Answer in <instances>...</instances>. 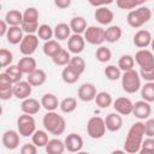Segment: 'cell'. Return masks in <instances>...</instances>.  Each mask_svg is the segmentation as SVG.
I'll return each mask as SVG.
<instances>
[{
  "label": "cell",
  "mask_w": 154,
  "mask_h": 154,
  "mask_svg": "<svg viewBox=\"0 0 154 154\" xmlns=\"http://www.w3.org/2000/svg\"><path fill=\"white\" fill-rule=\"evenodd\" d=\"M23 22H38V11L35 7H28L23 13Z\"/></svg>",
  "instance_id": "bcb514c9"
},
{
  "label": "cell",
  "mask_w": 154,
  "mask_h": 154,
  "mask_svg": "<svg viewBox=\"0 0 154 154\" xmlns=\"http://www.w3.org/2000/svg\"><path fill=\"white\" fill-rule=\"evenodd\" d=\"M140 76L147 82H154V67L149 70H142L140 69Z\"/></svg>",
  "instance_id": "816d5d0a"
},
{
  "label": "cell",
  "mask_w": 154,
  "mask_h": 154,
  "mask_svg": "<svg viewBox=\"0 0 154 154\" xmlns=\"http://www.w3.org/2000/svg\"><path fill=\"white\" fill-rule=\"evenodd\" d=\"M5 73L10 77V79L13 82V84L19 82V81H22V76L24 75L20 71V69L18 67V65H10V66H7L6 70H5Z\"/></svg>",
  "instance_id": "8d00e7d4"
},
{
  "label": "cell",
  "mask_w": 154,
  "mask_h": 154,
  "mask_svg": "<svg viewBox=\"0 0 154 154\" xmlns=\"http://www.w3.org/2000/svg\"><path fill=\"white\" fill-rule=\"evenodd\" d=\"M152 10L149 7L146 6H140L138 8L131 10L128 16H126V22L131 28H141L143 24H146L147 22H149V19L152 18Z\"/></svg>",
  "instance_id": "3957f363"
},
{
  "label": "cell",
  "mask_w": 154,
  "mask_h": 154,
  "mask_svg": "<svg viewBox=\"0 0 154 154\" xmlns=\"http://www.w3.org/2000/svg\"><path fill=\"white\" fill-rule=\"evenodd\" d=\"M23 29L20 25H14V26H10L8 31L6 34V38L7 42H10L11 45H18L20 43V41L23 40L24 35H23Z\"/></svg>",
  "instance_id": "7402d4cb"
},
{
  "label": "cell",
  "mask_w": 154,
  "mask_h": 154,
  "mask_svg": "<svg viewBox=\"0 0 154 154\" xmlns=\"http://www.w3.org/2000/svg\"><path fill=\"white\" fill-rule=\"evenodd\" d=\"M20 26L25 34H35L37 32V29L40 25H38V22H23Z\"/></svg>",
  "instance_id": "7dc6e473"
},
{
  "label": "cell",
  "mask_w": 154,
  "mask_h": 154,
  "mask_svg": "<svg viewBox=\"0 0 154 154\" xmlns=\"http://www.w3.org/2000/svg\"><path fill=\"white\" fill-rule=\"evenodd\" d=\"M122 34L123 31L119 25H109L107 29H105V41L109 43H114L119 41V38L122 37Z\"/></svg>",
  "instance_id": "d4e9b609"
},
{
  "label": "cell",
  "mask_w": 154,
  "mask_h": 154,
  "mask_svg": "<svg viewBox=\"0 0 154 154\" xmlns=\"http://www.w3.org/2000/svg\"><path fill=\"white\" fill-rule=\"evenodd\" d=\"M45 149H46V152L48 154H63L66 148H65V143L61 140L53 138V140L48 141V143L46 144Z\"/></svg>",
  "instance_id": "484cf974"
},
{
  "label": "cell",
  "mask_w": 154,
  "mask_h": 154,
  "mask_svg": "<svg viewBox=\"0 0 154 154\" xmlns=\"http://www.w3.org/2000/svg\"><path fill=\"white\" fill-rule=\"evenodd\" d=\"M64 143H65L66 150L70 153H77V152L82 150V148H83V138L78 134H75V132L69 134L65 137Z\"/></svg>",
  "instance_id": "4fadbf2b"
},
{
  "label": "cell",
  "mask_w": 154,
  "mask_h": 154,
  "mask_svg": "<svg viewBox=\"0 0 154 154\" xmlns=\"http://www.w3.org/2000/svg\"><path fill=\"white\" fill-rule=\"evenodd\" d=\"M47 79V75L42 69H36L31 73L28 75L26 81L32 85V87H40L42 85Z\"/></svg>",
  "instance_id": "603a6c76"
},
{
  "label": "cell",
  "mask_w": 154,
  "mask_h": 154,
  "mask_svg": "<svg viewBox=\"0 0 154 154\" xmlns=\"http://www.w3.org/2000/svg\"><path fill=\"white\" fill-rule=\"evenodd\" d=\"M122 87L128 94H134L141 89V76L136 70L125 71L122 75Z\"/></svg>",
  "instance_id": "277c9868"
},
{
  "label": "cell",
  "mask_w": 154,
  "mask_h": 154,
  "mask_svg": "<svg viewBox=\"0 0 154 154\" xmlns=\"http://www.w3.org/2000/svg\"><path fill=\"white\" fill-rule=\"evenodd\" d=\"M17 65H18V67L20 69V71L24 75H29V73H31L32 71H35L37 69L36 60L31 55H24L23 58L19 59Z\"/></svg>",
  "instance_id": "44dd1931"
},
{
  "label": "cell",
  "mask_w": 154,
  "mask_h": 154,
  "mask_svg": "<svg viewBox=\"0 0 154 154\" xmlns=\"http://www.w3.org/2000/svg\"><path fill=\"white\" fill-rule=\"evenodd\" d=\"M42 105H41V101L38 102V100L34 99V97H26L20 103V109L23 113H26V114H36L38 113V111L41 109Z\"/></svg>",
  "instance_id": "d6986e66"
},
{
  "label": "cell",
  "mask_w": 154,
  "mask_h": 154,
  "mask_svg": "<svg viewBox=\"0 0 154 154\" xmlns=\"http://www.w3.org/2000/svg\"><path fill=\"white\" fill-rule=\"evenodd\" d=\"M88 2H89L91 6L101 7V6H107V5L112 4L113 0H88Z\"/></svg>",
  "instance_id": "f5cc1de1"
},
{
  "label": "cell",
  "mask_w": 154,
  "mask_h": 154,
  "mask_svg": "<svg viewBox=\"0 0 154 154\" xmlns=\"http://www.w3.org/2000/svg\"><path fill=\"white\" fill-rule=\"evenodd\" d=\"M42 124H43V128L49 134L55 136L61 135L66 129V122L64 117H61L54 111H47V113L43 116Z\"/></svg>",
  "instance_id": "7a4b0ae2"
},
{
  "label": "cell",
  "mask_w": 154,
  "mask_h": 154,
  "mask_svg": "<svg viewBox=\"0 0 154 154\" xmlns=\"http://www.w3.org/2000/svg\"><path fill=\"white\" fill-rule=\"evenodd\" d=\"M13 95V85L0 88V99L1 100H10Z\"/></svg>",
  "instance_id": "681fc988"
},
{
  "label": "cell",
  "mask_w": 154,
  "mask_h": 154,
  "mask_svg": "<svg viewBox=\"0 0 154 154\" xmlns=\"http://www.w3.org/2000/svg\"><path fill=\"white\" fill-rule=\"evenodd\" d=\"M70 28L71 30L75 32V34H82L85 31V29L88 28L87 26V20L81 17V16H77V17H73L71 20H70Z\"/></svg>",
  "instance_id": "d6a6232c"
},
{
  "label": "cell",
  "mask_w": 154,
  "mask_h": 154,
  "mask_svg": "<svg viewBox=\"0 0 154 154\" xmlns=\"http://www.w3.org/2000/svg\"><path fill=\"white\" fill-rule=\"evenodd\" d=\"M32 93V85L28 81H19L13 84V95L17 99L24 100L29 97Z\"/></svg>",
  "instance_id": "2e32d148"
},
{
  "label": "cell",
  "mask_w": 154,
  "mask_h": 154,
  "mask_svg": "<svg viewBox=\"0 0 154 154\" xmlns=\"http://www.w3.org/2000/svg\"><path fill=\"white\" fill-rule=\"evenodd\" d=\"M135 61L142 70H149L154 67V54L153 51L141 48L135 54Z\"/></svg>",
  "instance_id": "9c48e42d"
},
{
  "label": "cell",
  "mask_w": 154,
  "mask_h": 154,
  "mask_svg": "<svg viewBox=\"0 0 154 154\" xmlns=\"http://www.w3.org/2000/svg\"><path fill=\"white\" fill-rule=\"evenodd\" d=\"M94 18L96 19V22H99L100 24L102 25H108L113 22L114 19V13L106 6H101V7H97L95 10V13H94Z\"/></svg>",
  "instance_id": "e0dca14e"
},
{
  "label": "cell",
  "mask_w": 154,
  "mask_h": 154,
  "mask_svg": "<svg viewBox=\"0 0 154 154\" xmlns=\"http://www.w3.org/2000/svg\"><path fill=\"white\" fill-rule=\"evenodd\" d=\"M79 73L76 71V70H73L70 65H66L64 69H63V71H61V78H63V81L65 82V83H67V84H73V83H76L78 79H79Z\"/></svg>",
  "instance_id": "f1b7e54d"
},
{
  "label": "cell",
  "mask_w": 154,
  "mask_h": 154,
  "mask_svg": "<svg viewBox=\"0 0 154 154\" xmlns=\"http://www.w3.org/2000/svg\"><path fill=\"white\" fill-rule=\"evenodd\" d=\"M13 61V54L10 49L1 48L0 49V65L1 67H7Z\"/></svg>",
  "instance_id": "ee69618b"
},
{
  "label": "cell",
  "mask_w": 154,
  "mask_h": 154,
  "mask_svg": "<svg viewBox=\"0 0 154 154\" xmlns=\"http://www.w3.org/2000/svg\"><path fill=\"white\" fill-rule=\"evenodd\" d=\"M31 141L35 146H37L38 148L41 147H46V144L48 143L49 138H48V131L45 130H36L32 136H31Z\"/></svg>",
  "instance_id": "1f68e13d"
},
{
  "label": "cell",
  "mask_w": 154,
  "mask_h": 154,
  "mask_svg": "<svg viewBox=\"0 0 154 154\" xmlns=\"http://www.w3.org/2000/svg\"><path fill=\"white\" fill-rule=\"evenodd\" d=\"M144 135L148 137H154V118H148L144 122Z\"/></svg>",
  "instance_id": "c3c4849f"
},
{
  "label": "cell",
  "mask_w": 154,
  "mask_h": 154,
  "mask_svg": "<svg viewBox=\"0 0 154 154\" xmlns=\"http://www.w3.org/2000/svg\"><path fill=\"white\" fill-rule=\"evenodd\" d=\"M71 28L70 24L66 23H59L55 25L54 28V36L57 40L59 41H64V40H69V37L71 36Z\"/></svg>",
  "instance_id": "83f0119b"
},
{
  "label": "cell",
  "mask_w": 154,
  "mask_h": 154,
  "mask_svg": "<svg viewBox=\"0 0 154 154\" xmlns=\"http://www.w3.org/2000/svg\"><path fill=\"white\" fill-rule=\"evenodd\" d=\"M143 136H144V123L142 122L134 123L128 131V135L124 142V150L130 154L140 153Z\"/></svg>",
  "instance_id": "6da1fadb"
},
{
  "label": "cell",
  "mask_w": 154,
  "mask_h": 154,
  "mask_svg": "<svg viewBox=\"0 0 154 154\" xmlns=\"http://www.w3.org/2000/svg\"><path fill=\"white\" fill-rule=\"evenodd\" d=\"M19 135L20 134L16 130H6L2 134V137H1V142H2L4 147L6 149H10V150H13V149L18 148L19 142H20Z\"/></svg>",
  "instance_id": "30bf717a"
},
{
  "label": "cell",
  "mask_w": 154,
  "mask_h": 154,
  "mask_svg": "<svg viewBox=\"0 0 154 154\" xmlns=\"http://www.w3.org/2000/svg\"><path fill=\"white\" fill-rule=\"evenodd\" d=\"M54 5H55L58 8L64 10V8L70 7V5H71V0H54Z\"/></svg>",
  "instance_id": "db71d44e"
},
{
  "label": "cell",
  "mask_w": 154,
  "mask_h": 154,
  "mask_svg": "<svg viewBox=\"0 0 154 154\" xmlns=\"http://www.w3.org/2000/svg\"><path fill=\"white\" fill-rule=\"evenodd\" d=\"M85 38L81 34H73L67 40V49L73 54H79L84 51Z\"/></svg>",
  "instance_id": "5bb4252c"
},
{
  "label": "cell",
  "mask_w": 154,
  "mask_h": 154,
  "mask_svg": "<svg viewBox=\"0 0 154 154\" xmlns=\"http://www.w3.org/2000/svg\"><path fill=\"white\" fill-rule=\"evenodd\" d=\"M140 153L141 154H154V137H148L142 141Z\"/></svg>",
  "instance_id": "f6af8a7d"
},
{
  "label": "cell",
  "mask_w": 154,
  "mask_h": 154,
  "mask_svg": "<svg viewBox=\"0 0 154 154\" xmlns=\"http://www.w3.org/2000/svg\"><path fill=\"white\" fill-rule=\"evenodd\" d=\"M53 35H54V29H52L51 25L48 24H41L37 29V36L43 41L52 40Z\"/></svg>",
  "instance_id": "60d3db41"
},
{
  "label": "cell",
  "mask_w": 154,
  "mask_h": 154,
  "mask_svg": "<svg viewBox=\"0 0 154 154\" xmlns=\"http://www.w3.org/2000/svg\"><path fill=\"white\" fill-rule=\"evenodd\" d=\"M106 124H105V119H102L101 117H91L88 123H87V134L89 137L94 138V140H99L101 137L105 136L106 134Z\"/></svg>",
  "instance_id": "5b68a950"
},
{
  "label": "cell",
  "mask_w": 154,
  "mask_h": 154,
  "mask_svg": "<svg viewBox=\"0 0 154 154\" xmlns=\"http://www.w3.org/2000/svg\"><path fill=\"white\" fill-rule=\"evenodd\" d=\"M150 47H152V51L154 52V37L152 38V42H150Z\"/></svg>",
  "instance_id": "9f6ffc18"
},
{
  "label": "cell",
  "mask_w": 154,
  "mask_h": 154,
  "mask_svg": "<svg viewBox=\"0 0 154 154\" xmlns=\"http://www.w3.org/2000/svg\"><path fill=\"white\" fill-rule=\"evenodd\" d=\"M37 146H35L34 143H25L20 148V153L22 154H36L37 153Z\"/></svg>",
  "instance_id": "f907efd6"
},
{
  "label": "cell",
  "mask_w": 154,
  "mask_h": 154,
  "mask_svg": "<svg viewBox=\"0 0 154 154\" xmlns=\"http://www.w3.org/2000/svg\"><path fill=\"white\" fill-rule=\"evenodd\" d=\"M5 20L10 26L14 25H22L23 23V13L19 12L18 10H10L5 14Z\"/></svg>",
  "instance_id": "f546056e"
},
{
  "label": "cell",
  "mask_w": 154,
  "mask_h": 154,
  "mask_svg": "<svg viewBox=\"0 0 154 154\" xmlns=\"http://www.w3.org/2000/svg\"><path fill=\"white\" fill-rule=\"evenodd\" d=\"M42 49H43V53H45L47 57L54 58V57L63 49V47L60 46V43H59L57 40H48V41L45 42Z\"/></svg>",
  "instance_id": "4316f807"
},
{
  "label": "cell",
  "mask_w": 154,
  "mask_h": 154,
  "mask_svg": "<svg viewBox=\"0 0 154 154\" xmlns=\"http://www.w3.org/2000/svg\"><path fill=\"white\" fill-rule=\"evenodd\" d=\"M147 0H116L117 6L122 10H132L137 6H141Z\"/></svg>",
  "instance_id": "b9f144b4"
},
{
  "label": "cell",
  "mask_w": 154,
  "mask_h": 154,
  "mask_svg": "<svg viewBox=\"0 0 154 154\" xmlns=\"http://www.w3.org/2000/svg\"><path fill=\"white\" fill-rule=\"evenodd\" d=\"M95 57L96 59L100 61V63H107L111 60L112 58V52L109 48L105 47V46H100L97 49H96V53H95Z\"/></svg>",
  "instance_id": "7bdbcfd3"
},
{
  "label": "cell",
  "mask_w": 154,
  "mask_h": 154,
  "mask_svg": "<svg viewBox=\"0 0 154 154\" xmlns=\"http://www.w3.org/2000/svg\"><path fill=\"white\" fill-rule=\"evenodd\" d=\"M69 65H70L73 70H76L79 75H82V73L85 71V61H84V59H83L82 57H79L78 54H76L75 57H71V60H70Z\"/></svg>",
  "instance_id": "f35d334b"
},
{
  "label": "cell",
  "mask_w": 154,
  "mask_h": 154,
  "mask_svg": "<svg viewBox=\"0 0 154 154\" xmlns=\"http://www.w3.org/2000/svg\"><path fill=\"white\" fill-rule=\"evenodd\" d=\"M52 60H53V63H54L55 65H58V66H66V65H69V63H70V60H71L70 52L63 48L54 58H52Z\"/></svg>",
  "instance_id": "74e56055"
},
{
  "label": "cell",
  "mask_w": 154,
  "mask_h": 154,
  "mask_svg": "<svg viewBox=\"0 0 154 154\" xmlns=\"http://www.w3.org/2000/svg\"><path fill=\"white\" fill-rule=\"evenodd\" d=\"M153 14H154V8H153Z\"/></svg>",
  "instance_id": "6f0895ef"
},
{
  "label": "cell",
  "mask_w": 154,
  "mask_h": 154,
  "mask_svg": "<svg viewBox=\"0 0 154 154\" xmlns=\"http://www.w3.org/2000/svg\"><path fill=\"white\" fill-rule=\"evenodd\" d=\"M59 107H60L61 112H64V113H72L77 108V100L72 96L65 97L60 101Z\"/></svg>",
  "instance_id": "e575fe53"
},
{
  "label": "cell",
  "mask_w": 154,
  "mask_h": 154,
  "mask_svg": "<svg viewBox=\"0 0 154 154\" xmlns=\"http://www.w3.org/2000/svg\"><path fill=\"white\" fill-rule=\"evenodd\" d=\"M17 129L20 136L29 137L32 136V134L36 131V122L31 114L23 113L17 119Z\"/></svg>",
  "instance_id": "8992f818"
},
{
  "label": "cell",
  "mask_w": 154,
  "mask_h": 154,
  "mask_svg": "<svg viewBox=\"0 0 154 154\" xmlns=\"http://www.w3.org/2000/svg\"><path fill=\"white\" fill-rule=\"evenodd\" d=\"M84 38L90 45L100 46L105 42V29L95 25L88 26L84 31Z\"/></svg>",
  "instance_id": "ba28073f"
},
{
  "label": "cell",
  "mask_w": 154,
  "mask_h": 154,
  "mask_svg": "<svg viewBox=\"0 0 154 154\" xmlns=\"http://www.w3.org/2000/svg\"><path fill=\"white\" fill-rule=\"evenodd\" d=\"M41 105L46 111H55L58 108V106L60 105V102H59L57 95H54L52 93H46L41 97Z\"/></svg>",
  "instance_id": "cb8c5ba5"
},
{
  "label": "cell",
  "mask_w": 154,
  "mask_h": 154,
  "mask_svg": "<svg viewBox=\"0 0 154 154\" xmlns=\"http://www.w3.org/2000/svg\"><path fill=\"white\" fill-rule=\"evenodd\" d=\"M134 66H135V58L131 57L130 54H124L118 60V67L124 72L129 71V70H132Z\"/></svg>",
  "instance_id": "836d02e7"
},
{
  "label": "cell",
  "mask_w": 154,
  "mask_h": 154,
  "mask_svg": "<svg viewBox=\"0 0 154 154\" xmlns=\"http://www.w3.org/2000/svg\"><path fill=\"white\" fill-rule=\"evenodd\" d=\"M38 36L35 34H25L19 43V51L23 55H32L38 47Z\"/></svg>",
  "instance_id": "52a82bcc"
},
{
  "label": "cell",
  "mask_w": 154,
  "mask_h": 154,
  "mask_svg": "<svg viewBox=\"0 0 154 154\" xmlns=\"http://www.w3.org/2000/svg\"><path fill=\"white\" fill-rule=\"evenodd\" d=\"M152 34L148 31V30H144V29H141L138 30L135 35H134V45L138 48H146L148 46H150V42H152Z\"/></svg>",
  "instance_id": "ffe728a7"
},
{
  "label": "cell",
  "mask_w": 154,
  "mask_h": 154,
  "mask_svg": "<svg viewBox=\"0 0 154 154\" xmlns=\"http://www.w3.org/2000/svg\"><path fill=\"white\" fill-rule=\"evenodd\" d=\"M8 28H10V25L7 24V22L5 19H2L0 22V36H6V34L8 31Z\"/></svg>",
  "instance_id": "11a10c76"
},
{
  "label": "cell",
  "mask_w": 154,
  "mask_h": 154,
  "mask_svg": "<svg viewBox=\"0 0 154 154\" xmlns=\"http://www.w3.org/2000/svg\"><path fill=\"white\" fill-rule=\"evenodd\" d=\"M105 124H106V129L111 132H116V131L120 130L123 126L122 114H119L118 112H113V113L107 114L105 118Z\"/></svg>",
  "instance_id": "ac0fdd59"
},
{
  "label": "cell",
  "mask_w": 154,
  "mask_h": 154,
  "mask_svg": "<svg viewBox=\"0 0 154 154\" xmlns=\"http://www.w3.org/2000/svg\"><path fill=\"white\" fill-rule=\"evenodd\" d=\"M103 73L107 77V79H109V81H117V79L122 78V70L118 66H116V65L106 66Z\"/></svg>",
  "instance_id": "ab89813d"
},
{
  "label": "cell",
  "mask_w": 154,
  "mask_h": 154,
  "mask_svg": "<svg viewBox=\"0 0 154 154\" xmlns=\"http://www.w3.org/2000/svg\"><path fill=\"white\" fill-rule=\"evenodd\" d=\"M113 108H114L116 112H118L122 116H129V114L132 113L134 103L129 97L120 96V97H117L113 101Z\"/></svg>",
  "instance_id": "8fae6325"
},
{
  "label": "cell",
  "mask_w": 154,
  "mask_h": 154,
  "mask_svg": "<svg viewBox=\"0 0 154 154\" xmlns=\"http://www.w3.org/2000/svg\"><path fill=\"white\" fill-rule=\"evenodd\" d=\"M147 1H148V0H147Z\"/></svg>",
  "instance_id": "680465c9"
},
{
  "label": "cell",
  "mask_w": 154,
  "mask_h": 154,
  "mask_svg": "<svg viewBox=\"0 0 154 154\" xmlns=\"http://www.w3.org/2000/svg\"><path fill=\"white\" fill-rule=\"evenodd\" d=\"M141 96L148 102H154V82H147L141 87Z\"/></svg>",
  "instance_id": "d590c367"
},
{
  "label": "cell",
  "mask_w": 154,
  "mask_h": 154,
  "mask_svg": "<svg viewBox=\"0 0 154 154\" xmlns=\"http://www.w3.org/2000/svg\"><path fill=\"white\" fill-rule=\"evenodd\" d=\"M96 87L93 83H83L79 85L78 91H77V96L81 101L84 102H90L95 99L96 96Z\"/></svg>",
  "instance_id": "7c38bea8"
},
{
  "label": "cell",
  "mask_w": 154,
  "mask_h": 154,
  "mask_svg": "<svg viewBox=\"0 0 154 154\" xmlns=\"http://www.w3.org/2000/svg\"><path fill=\"white\" fill-rule=\"evenodd\" d=\"M96 106H99L100 108H107L111 105H113V99L112 95L107 91H99L94 99Z\"/></svg>",
  "instance_id": "4dcf8cb0"
},
{
  "label": "cell",
  "mask_w": 154,
  "mask_h": 154,
  "mask_svg": "<svg viewBox=\"0 0 154 154\" xmlns=\"http://www.w3.org/2000/svg\"><path fill=\"white\" fill-rule=\"evenodd\" d=\"M152 113V107L149 105L148 101L146 100H141V101H136L134 103V109H132V114L140 119V120H143V119H148L149 116Z\"/></svg>",
  "instance_id": "9a60e30c"
}]
</instances>
